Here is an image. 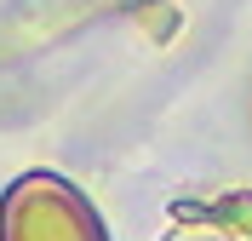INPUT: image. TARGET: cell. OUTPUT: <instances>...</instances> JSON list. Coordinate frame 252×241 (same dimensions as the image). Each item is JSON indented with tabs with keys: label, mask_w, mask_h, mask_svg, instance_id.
I'll return each instance as SVG.
<instances>
[{
	"label": "cell",
	"mask_w": 252,
	"mask_h": 241,
	"mask_svg": "<svg viewBox=\"0 0 252 241\" xmlns=\"http://www.w3.org/2000/svg\"><path fill=\"white\" fill-rule=\"evenodd\" d=\"M0 241H103V224L63 178L29 172L0 201Z\"/></svg>",
	"instance_id": "6da1fadb"
}]
</instances>
